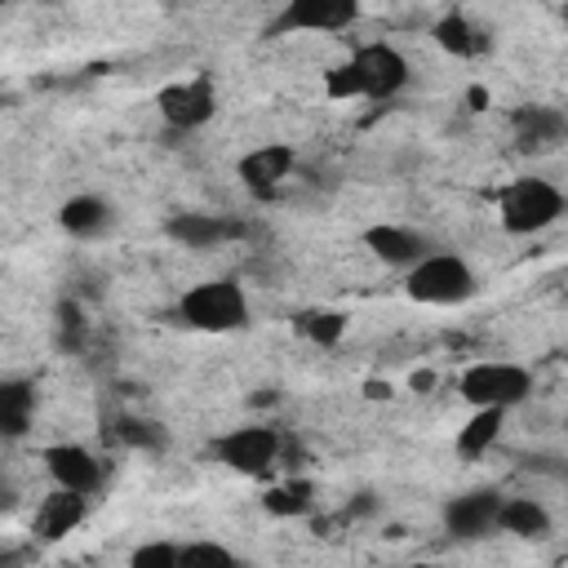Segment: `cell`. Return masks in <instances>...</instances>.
I'll use <instances>...</instances> for the list:
<instances>
[{
    "mask_svg": "<svg viewBox=\"0 0 568 568\" xmlns=\"http://www.w3.org/2000/svg\"><path fill=\"white\" fill-rule=\"evenodd\" d=\"M413 67L408 58L395 49V44H359L342 67H333L324 75V93L337 98V102H351V98H395L404 84H408Z\"/></svg>",
    "mask_w": 568,
    "mask_h": 568,
    "instance_id": "obj_1",
    "label": "cell"
},
{
    "mask_svg": "<svg viewBox=\"0 0 568 568\" xmlns=\"http://www.w3.org/2000/svg\"><path fill=\"white\" fill-rule=\"evenodd\" d=\"M564 209H568V200L550 178L524 173L497 191V222L506 235H537V231L555 226L564 217Z\"/></svg>",
    "mask_w": 568,
    "mask_h": 568,
    "instance_id": "obj_2",
    "label": "cell"
},
{
    "mask_svg": "<svg viewBox=\"0 0 568 568\" xmlns=\"http://www.w3.org/2000/svg\"><path fill=\"white\" fill-rule=\"evenodd\" d=\"M178 320L195 333H235L248 324V293L240 280H200L178 297Z\"/></svg>",
    "mask_w": 568,
    "mask_h": 568,
    "instance_id": "obj_3",
    "label": "cell"
},
{
    "mask_svg": "<svg viewBox=\"0 0 568 568\" xmlns=\"http://www.w3.org/2000/svg\"><path fill=\"white\" fill-rule=\"evenodd\" d=\"M404 293L422 306H462L475 297V271L457 253H426L408 266Z\"/></svg>",
    "mask_w": 568,
    "mask_h": 568,
    "instance_id": "obj_4",
    "label": "cell"
},
{
    "mask_svg": "<svg viewBox=\"0 0 568 568\" xmlns=\"http://www.w3.org/2000/svg\"><path fill=\"white\" fill-rule=\"evenodd\" d=\"M457 395L470 408H515L532 395V373L515 359H475L462 368Z\"/></svg>",
    "mask_w": 568,
    "mask_h": 568,
    "instance_id": "obj_5",
    "label": "cell"
},
{
    "mask_svg": "<svg viewBox=\"0 0 568 568\" xmlns=\"http://www.w3.org/2000/svg\"><path fill=\"white\" fill-rule=\"evenodd\" d=\"M155 111L164 115L169 129L178 133H191V129H204L213 115H217V84L209 75H186V80H173L155 93Z\"/></svg>",
    "mask_w": 568,
    "mask_h": 568,
    "instance_id": "obj_6",
    "label": "cell"
},
{
    "mask_svg": "<svg viewBox=\"0 0 568 568\" xmlns=\"http://www.w3.org/2000/svg\"><path fill=\"white\" fill-rule=\"evenodd\" d=\"M280 448H284L280 430L257 426V422L235 426V430H226V435L213 439L217 462H222L226 470H235V475H266V470L280 462Z\"/></svg>",
    "mask_w": 568,
    "mask_h": 568,
    "instance_id": "obj_7",
    "label": "cell"
},
{
    "mask_svg": "<svg viewBox=\"0 0 568 568\" xmlns=\"http://www.w3.org/2000/svg\"><path fill=\"white\" fill-rule=\"evenodd\" d=\"M364 0H284L275 13V36H328V31H346L359 22Z\"/></svg>",
    "mask_w": 568,
    "mask_h": 568,
    "instance_id": "obj_8",
    "label": "cell"
},
{
    "mask_svg": "<svg viewBox=\"0 0 568 568\" xmlns=\"http://www.w3.org/2000/svg\"><path fill=\"white\" fill-rule=\"evenodd\" d=\"M497 515H501V493H493V488H470V493H462V497H448V506H444V528H448L453 537L475 541V537L497 532Z\"/></svg>",
    "mask_w": 568,
    "mask_h": 568,
    "instance_id": "obj_9",
    "label": "cell"
},
{
    "mask_svg": "<svg viewBox=\"0 0 568 568\" xmlns=\"http://www.w3.org/2000/svg\"><path fill=\"white\" fill-rule=\"evenodd\" d=\"M44 470L58 488H71V493H84V497H93L102 488V462L84 444H49L44 448Z\"/></svg>",
    "mask_w": 568,
    "mask_h": 568,
    "instance_id": "obj_10",
    "label": "cell"
},
{
    "mask_svg": "<svg viewBox=\"0 0 568 568\" xmlns=\"http://www.w3.org/2000/svg\"><path fill=\"white\" fill-rule=\"evenodd\" d=\"M364 248L377 257V262H386V266H413L417 257H426L430 253V244L413 231V226H399V222H377V226H368L364 235Z\"/></svg>",
    "mask_w": 568,
    "mask_h": 568,
    "instance_id": "obj_11",
    "label": "cell"
},
{
    "mask_svg": "<svg viewBox=\"0 0 568 568\" xmlns=\"http://www.w3.org/2000/svg\"><path fill=\"white\" fill-rule=\"evenodd\" d=\"M293 164H297V155H293V146L288 142H266V146H253L244 160H240V182L248 186V191H275V186H284V178L293 173Z\"/></svg>",
    "mask_w": 568,
    "mask_h": 568,
    "instance_id": "obj_12",
    "label": "cell"
},
{
    "mask_svg": "<svg viewBox=\"0 0 568 568\" xmlns=\"http://www.w3.org/2000/svg\"><path fill=\"white\" fill-rule=\"evenodd\" d=\"M84 510H89V497H84V493H71V488H58V484H53V493H49V497L36 506V515H31V532H40L44 541H58V537H67L71 528H80Z\"/></svg>",
    "mask_w": 568,
    "mask_h": 568,
    "instance_id": "obj_13",
    "label": "cell"
},
{
    "mask_svg": "<svg viewBox=\"0 0 568 568\" xmlns=\"http://www.w3.org/2000/svg\"><path fill=\"white\" fill-rule=\"evenodd\" d=\"M515 138H519V146H555V142H564L568 138V111H559V106H519L515 111Z\"/></svg>",
    "mask_w": 568,
    "mask_h": 568,
    "instance_id": "obj_14",
    "label": "cell"
},
{
    "mask_svg": "<svg viewBox=\"0 0 568 568\" xmlns=\"http://www.w3.org/2000/svg\"><path fill=\"white\" fill-rule=\"evenodd\" d=\"M58 226L75 240H93L111 226V204L98 200V195H71L62 209H58Z\"/></svg>",
    "mask_w": 568,
    "mask_h": 568,
    "instance_id": "obj_15",
    "label": "cell"
},
{
    "mask_svg": "<svg viewBox=\"0 0 568 568\" xmlns=\"http://www.w3.org/2000/svg\"><path fill=\"white\" fill-rule=\"evenodd\" d=\"M497 528L510 537H546L550 532V510L537 497H501Z\"/></svg>",
    "mask_w": 568,
    "mask_h": 568,
    "instance_id": "obj_16",
    "label": "cell"
},
{
    "mask_svg": "<svg viewBox=\"0 0 568 568\" xmlns=\"http://www.w3.org/2000/svg\"><path fill=\"white\" fill-rule=\"evenodd\" d=\"M501 426H506V408H470L466 426L457 430V453L462 457H484L501 439Z\"/></svg>",
    "mask_w": 568,
    "mask_h": 568,
    "instance_id": "obj_17",
    "label": "cell"
},
{
    "mask_svg": "<svg viewBox=\"0 0 568 568\" xmlns=\"http://www.w3.org/2000/svg\"><path fill=\"white\" fill-rule=\"evenodd\" d=\"M169 235L186 248H213L231 235V226L217 213H178V217H169Z\"/></svg>",
    "mask_w": 568,
    "mask_h": 568,
    "instance_id": "obj_18",
    "label": "cell"
},
{
    "mask_svg": "<svg viewBox=\"0 0 568 568\" xmlns=\"http://www.w3.org/2000/svg\"><path fill=\"white\" fill-rule=\"evenodd\" d=\"M31 417H36V390L27 382H4L0 386V430L9 439H18V435H27Z\"/></svg>",
    "mask_w": 568,
    "mask_h": 568,
    "instance_id": "obj_19",
    "label": "cell"
},
{
    "mask_svg": "<svg viewBox=\"0 0 568 568\" xmlns=\"http://www.w3.org/2000/svg\"><path fill=\"white\" fill-rule=\"evenodd\" d=\"M430 40H435L444 53H453V58H470V53H479V49H484L479 27H475L470 18H462V13L439 18V22L430 27Z\"/></svg>",
    "mask_w": 568,
    "mask_h": 568,
    "instance_id": "obj_20",
    "label": "cell"
},
{
    "mask_svg": "<svg viewBox=\"0 0 568 568\" xmlns=\"http://www.w3.org/2000/svg\"><path fill=\"white\" fill-rule=\"evenodd\" d=\"M262 506H266L271 515L293 519V515H306V510L315 506V488H311L306 479H284V484H271V488L262 493Z\"/></svg>",
    "mask_w": 568,
    "mask_h": 568,
    "instance_id": "obj_21",
    "label": "cell"
},
{
    "mask_svg": "<svg viewBox=\"0 0 568 568\" xmlns=\"http://www.w3.org/2000/svg\"><path fill=\"white\" fill-rule=\"evenodd\" d=\"M297 333L315 346H337L346 337V315L342 311H328V306H315V311H302L297 315Z\"/></svg>",
    "mask_w": 568,
    "mask_h": 568,
    "instance_id": "obj_22",
    "label": "cell"
},
{
    "mask_svg": "<svg viewBox=\"0 0 568 568\" xmlns=\"http://www.w3.org/2000/svg\"><path fill=\"white\" fill-rule=\"evenodd\" d=\"M235 550H226L222 541H186L178 555V568H235Z\"/></svg>",
    "mask_w": 568,
    "mask_h": 568,
    "instance_id": "obj_23",
    "label": "cell"
},
{
    "mask_svg": "<svg viewBox=\"0 0 568 568\" xmlns=\"http://www.w3.org/2000/svg\"><path fill=\"white\" fill-rule=\"evenodd\" d=\"M115 435H120L129 448H151V453H160V448L169 444L164 426H160V422H146V417H120Z\"/></svg>",
    "mask_w": 568,
    "mask_h": 568,
    "instance_id": "obj_24",
    "label": "cell"
},
{
    "mask_svg": "<svg viewBox=\"0 0 568 568\" xmlns=\"http://www.w3.org/2000/svg\"><path fill=\"white\" fill-rule=\"evenodd\" d=\"M182 546L178 541H146L133 550V568H178Z\"/></svg>",
    "mask_w": 568,
    "mask_h": 568,
    "instance_id": "obj_25",
    "label": "cell"
},
{
    "mask_svg": "<svg viewBox=\"0 0 568 568\" xmlns=\"http://www.w3.org/2000/svg\"><path fill=\"white\" fill-rule=\"evenodd\" d=\"M435 386V373H413V390H430Z\"/></svg>",
    "mask_w": 568,
    "mask_h": 568,
    "instance_id": "obj_26",
    "label": "cell"
},
{
    "mask_svg": "<svg viewBox=\"0 0 568 568\" xmlns=\"http://www.w3.org/2000/svg\"><path fill=\"white\" fill-rule=\"evenodd\" d=\"M368 395H373V399H386V395H390V386H386V382H368Z\"/></svg>",
    "mask_w": 568,
    "mask_h": 568,
    "instance_id": "obj_27",
    "label": "cell"
},
{
    "mask_svg": "<svg viewBox=\"0 0 568 568\" xmlns=\"http://www.w3.org/2000/svg\"><path fill=\"white\" fill-rule=\"evenodd\" d=\"M564 31H568V4H564Z\"/></svg>",
    "mask_w": 568,
    "mask_h": 568,
    "instance_id": "obj_28",
    "label": "cell"
}]
</instances>
